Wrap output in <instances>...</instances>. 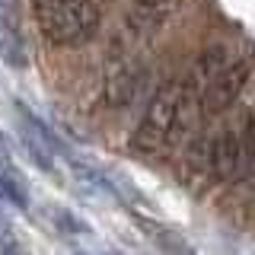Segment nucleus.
<instances>
[{"label": "nucleus", "mask_w": 255, "mask_h": 255, "mask_svg": "<svg viewBox=\"0 0 255 255\" xmlns=\"http://www.w3.org/2000/svg\"><path fill=\"white\" fill-rule=\"evenodd\" d=\"M32 13L54 45H83L99 29V6L93 0H32Z\"/></svg>", "instance_id": "obj_1"}, {"label": "nucleus", "mask_w": 255, "mask_h": 255, "mask_svg": "<svg viewBox=\"0 0 255 255\" xmlns=\"http://www.w3.org/2000/svg\"><path fill=\"white\" fill-rule=\"evenodd\" d=\"M179 102H182V86L179 83L163 86V90L150 99L137 131L131 134V150L134 153H140V156L159 153V150L172 140L175 122H179Z\"/></svg>", "instance_id": "obj_2"}, {"label": "nucleus", "mask_w": 255, "mask_h": 255, "mask_svg": "<svg viewBox=\"0 0 255 255\" xmlns=\"http://www.w3.org/2000/svg\"><path fill=\"white\" fill-rule=\"evenodd\" d=\"M249 74H252L249 61H233L230 67H220L217 74L207 80V86L201 90V96H198V99H201V115L204 118L223 115V112L239 99V93L246 90Z\"/></svg>", "instance_id": "obj_3"}, {"label": "nucleus", "mask_w": 255, "mask_h": 255, "mask_svg": "<svg viewBox=\"0 0 255 255\" xmlns=\"http://www.w3.org/2000/svg\"><path fill=\"white\" fill-rule=\"evenodd\" d=\"M143 83V67L131 58H122L115 51V58L109 61L106 70V86H102V102L109 109H128L140 93Z\"/></svg>", "instance_id": "obj_4"}, {"label": "nucleus", "mask_w": 255, "mask_h": 255, "mask_svg": "<svg viewBox=\"0 0 255 255\" xmlns=\"http://www.w3.org/2000/svg\"><path fill=\"white\" fill-rule=\"evenodd\" d=\"M185 0H134L128 10V32L137 38H150L169 26V19L182 10Z\"/></svg>", "instance_id": "obj_5"}, {"label": "nucleus", "mask_w": 255, "mask_h": 255, "mask_svg": "<svg viewBox=\"0 0 255 255\" xmlns=\"http://www.w3.org/2000/svg\"><path fill=\"white\" fill-rule=\"evenodd\" d=\"M16 118H19L22 143H26L29 156L35 159V166H42V169H54V150H58V140L51 137V131H48V128L38 122L26 106H16Z\"/></svg>", "instance_id": "obj_6"}, {"label": "nucleus", "mask_w": 255, "mask_h": 255, "mask_svg": "<svg viewBox=\"0 0 255 255\" xmlns=\"http://www.w3.org/2000/svg\"><path fill=\"white\" fill-rule=\"evenodd\" d=\"M0 61L10 67H26V45L10 13H0Z\"/></svg>", "instance_id": "obj_7"}, {"label": "nucleus", "mask_w": 255, "mask_h": 255, "mask_svg": "<svg viewBox=\"0 0 255 255\" xmlns=\"http://www.w3.org/2000/svg\"><path fill=\"white\" fill-rule=\"evenodd\" d=\"M239 156H243V147H239L233 134L214 137V175L217 179H230L239 169Z\"/></svg>", "instance_id": "obj_8"}, {"label": "nucleus", "mask_w": 255, "mask_h": 255, "mask_svg": "<svg viewBox=\"0 0 255 255\" xmlns=\"http://www.w3.org/2000/svg\"><path fill=\"white\" fill-rule=\"evenodd\" d=\"M0 198H6V201L13 207H19V211L29 207V191L22 185V179L13 175V172H0Z\"/></svg>", "instance_id": "obj_9"}, {"label": "nucleus", "mask_w": 255, "mask_h": 255, "mask_svg": "<svg viewBox=\"0 0 255 255\" xmlns=\"http://www.w3.org/2000/svg\"><path fill=\"white\" fill-rule=\"evenodd\" d=\"M243 153L246 156H255V109L249 112V122H246V131H243Z\"/></svg>", "instance_id": "obj_10"}, {"label": "nucleus", "mask_w": 255, "mask_h": 255, "mask_svg": "<svg viewBox=\"0 0 255 255\" xmlns=\"http://www.w3.org/2000/svg\"><path fill=\"white\" fill-rule=\"evenodd\" d=\"M0 156H6V143H3V134H0Z\"/></svg>", "instance_id": "obj_11"}]
</instances>
